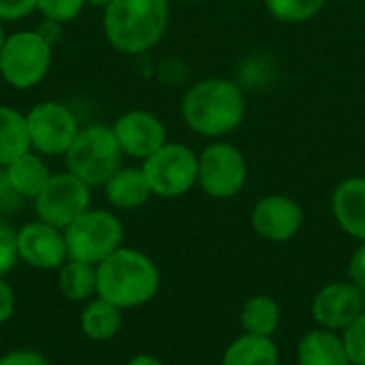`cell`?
<instances>
[{"mask_svg":"<svg viewBox=\"0 0 365 365\" xmlns=\"http://www.w3.org/2000/svg\"><path fill=\"white\" fill-rule=\"evenodd\" d=\"M186 126L207 139L233 133L246 118L244 90L225 77H207L188 88L182 98Z\"/></svg>","mask_w":365,"mask_h":365,"instance_id":"6da1fadb","label":"cell"},{"mask_svg":"<svg viewBox=\"0 0 365 365\" xmlns=\"http://www.w3.org/2000/svg\"><path fill=\"white\" fill-rule=\"evenodd\" d=\"M158 289L160 272L156 263L135 248L122 246L96 265V297L120 310L152 302Z\"/></svg>","mask_w":365,"mask_h":365,"instance_id":"7a4b0ae2","label":"cell"},{"mask_svg":"<svg viewBox=\"0 0 365 365\" xmlns=\"http://www.w3.org/2000/svg\"><path fill=\"white\" fill-rule=\"evenodd\" d=\"M169 28V0H113L103 11L107 43L126 56L156 47Z\"/></svg>","mask_w":365,"mask_h":365,"instance_id":"3957f363","label":"cell"},{"mask_svg":"<svg viewBox=\"0 0 365 365\" xmlns=\"http://www.w3.org/2000/svg\"><path fill=\"white\" fill-rule=\"evenodd\" d=\"M64 158L66 171L77 175L90 188H96L105 186V182L122 167L124 154L111 126L86 124L79 128Z\"/></svg>","mask_w":365,"mask_h":365,"instance_id":"277c9868","label":"cell"},{"mask_svg":"<svg viewBox=\"0 0 365 365\" xmlns=\"http://www.w3.org/2000/svg\"><path fill=\"white\" fill-rule=\"evenodd\" d=\"M53 43L38 30H17L6 36L0 51V79L13 90L36 88L51 71Z\"/></svg>","mask_w":365,"mask_h":365,"instance_id":"5b68a950","label":"cell"},{"mask_svg":"<svg viewBox=\"0 0 365 365\" xmlns=\"http://www.w3.org/2000/svg\"><path fill=\"white\" fill-rule=\"evenodd\" d=\"M68 259L98 265L124 242V227L120 218L107 210H86L64 229Z\"/></svg>","mask_w":365,"mask_h":365,"instance_id":"8992f818","label":"cell"},{"mask_svg":"<svg viewBox=\"0 0 365 365\" xmlns=\"http://www.w3.org/2000/svg\"><path fill=\"white\" fill-rule=\"evenodd\" d=\"M152 195L163 199L182 197L195 188L199 178V154L186 143L167 141L141 165Z\"/></svg>","mask_w":365,"mask_h":365,"instance_id":"52a82bcc","label":"cell"},{"mask_svg":"<svg viewBox=\"0 0 365 365\" xmlns=\"http://www.w3.org/2000/svg\"><path fill=\"white\" fill-rule=\"evenodd\" d=\"M30 145L41 156H64L79 133L75 111L60 101H41L26 111Z\"/></svg>","mask_w":365,"mask_h":365,"instance_id":"ba28073f","label":"cell"},{"mask_svg":"<svg viewBox=\"0 0 365 365\" xmlns=\"http://www.w3.org/2000/svg\"><path fill=\"white\" fill-rule=\"evenodd\" d=\"M248 165L242 150L229 141H212L199 154V188L212 199H231L242 192Z\"/></svg>","mask_w":365,"mask_h":365,"instance_id":"9c48e42d","label":"cell"},{"mask_svg":"<svg viewBox=\"0 0 365 365\" xmlns=\"http://www.w3.org/2000/svg\"><path fill=\"white\" fill-rule=\"evenodd\" d=\"M90 186L71 171H60L51 173L49 182L34 199V212L38 220L64 231L75 218L90 210Z\"/></svg>","mask_w":365,"mask_h":365,"instance_id":"30bf717a","label":"cell"},{"mask_svg":"<svg viewBox=\"0 0 365 365\" xmlns=\"http://www.w3.org/2000/svg\"><path fill=\"white\" fill-rule=\"evenodd\" d=\"M111 128L122 154L141 163L167 143V128L163 120L145 109H130L118 115Z\"/></svg>","mask_w":365,"mask_h":365,"instance_id":"8fae6325","label":"cell"},{"mask_svg":"<svg viewBox=\"0 0 365 365\" xmlns=\"http://www.w3.org/2000/svg\"><path fill=\"white\" fill-rule=\"evenodd\" d=\"M17 255L34 269H60L68 259L64 231L43 220L26 222L17 231Z\"/></svg>","mask_w":365,"mask_h":365,"instance_id":"7c38bea8","label":"cell"},{"mask_svg":"<svg viewBox=\"0 0 365 365\" xmlns=\"http://www.w3.org/2000/svg\"><path fill=\"white\" fill-rule=\"evenodd\" d=\"M365 312V293L353 282H331L312 302L314 321L329 331H344Z\"/></svg>","mask_w":365,"mask_h":365,"instance_id":"4fadbf2b","label":"cell"},{"mask_svg":"<svg viewBox=\"0 0 365 365\" xmlns=\"http://www.w3.org/2000/svg\"><path fill=\"white\" fill-rule=\"evenodd\" d=\"M304 222L302 205L287 195H267L252 207V229L267 242L293 240Z\"/></svg>","mask_w":365,"mask_h":365,"instance_id":"5bb4252c","label":"cell"},{"mask_svg":"<svg viewBox=\"0 0 365 365\" xmlns=\"http://www.w3.org/2000/svg\"><path fill=\"white\" fill-rule=\"evenodd\" d=\"M331 212L346 235L365 242V178H346L336 186Z\"/></svg>","mask_w":365,"mask_h":365,"instance_id":"9a60e30c","label":"cell"},{"mask_svg":"<svg viewBox=\"0 0 365 365\" xmlns=\"http://www.w3.org/2000/svg\"><path fill=\"white\" fill-rule=\"evenodd\" d=\"M107 201L115 210H137L152 197L141 167H120L103 186Z\"/></svg>","mask_w":365,"mask_h":365,"instance_id":"2e32d148","label":"cell"},{"mask_svg":"<svg viewBox=\"0 0 365 365\" xmlns=\"http://www.w3.org/2000/svg\"><path fill=\"white\" fill-rule=\"evenodd\" d=\"M4 175L21 199L34 201L38 192L45 188V184L49 182L51 171H49V165L45 163V156L30 150L21 154L17 160H13L11 165H6Z\"/></svg>","mask_w":365,"mask_h":365,"instance_id":"e0dca14e","label":"cell"},{"mask_svg":"<svg viewBox=\"0 0 365 365\" xmlns=\"http://www.w3.org/2000/svg\"><path fill=\"white\" fill-rule=\"evenodd\" d=\"M299 365H351L342 336L329 329L308 331L297 346Z\"/></svg>","mask_w":365,"mask_h":365,"instance_id":"ac0fdd59","label":"cell"},{"mask_svg":"<svg viewBox=\"0 0 365 365\" xmlns=\"http://www.w3.org/2000/svg\"><path fill=\"white\" fill-rule=\"evenodd\" d=\"M30 135L26 113L15 107L0 105V169L30 152Z\"/></svg>","mask_w":365,"mask_h":365,"instance_id":"d6986e66","label":"cell"},{"mask_svg":"<svg viewBox=\"0 0 365 365\" xmlns=\"http://www.w3.org/2000/svg\"><path fill=\"white\" fill-rule=\"evenodd\" d=\"M280 364V351L274 342V338L265 336H252L244 334L235 338L225 355L222 365H278Z\"/></svg>","mask_w":365,"mask_h":365,"instance_id":"ffe728a7","label":"cell"},{"mask_svg":"<svg viewBox=\"0 0 365 365\" xmlns=\"http://www.w3.org/2000/svg\"><path fill=\"white\" fill-rule=\"evenodd\" d=\"M122 327V310L101 297L92 299L81 312V331L94 342H107Z\"/></svg>","mask_w":365,"mask_h":365,"instance_id":"44dd1931","label":"cell"},{"mask_svg":"<svg viewBox=\"0 0 365 365\" xmlns=\"http://www.w3.org/2000/svg\"><path fill=\"white\" fill-rule=\"evenodd\" d=\"M282 321V310L278 302L269 295H255L250 297L240 314V323L246 334L272 338Z\"/></svg>","mask_w":365,"mask_h":365,"instance_id":"7402d4cb","label":"cell"},{"mask_svg":"<svg viewBox=\"0 0 365 365\" xmlns=\"http://www.w3.org/2000/svg\"><path fill=\"white\" fill-rule=\"evenodd\" d=\"M58 289L68 302H83L96 295V265L66 259L58 269Z\"/></svg>","mask_w":365,"mask_h":365,"instance_id":"603a6c76","label":"cell"},{"mask_svg":"<svg viewBox=\"0 0 365 365\" xmlns=\"http://www.w3.org/2000/svg\"><path fill=\"white\" fill-rule=\"evenodd\" d=\"M267 13L284 24H302L319 15L325 0H263Z\"/></svg>","mask_w":365,"mask_h":365,"instance_id":"cb8c5ba5","label":"cell"},{"mask_svg":"<svg viewBox=\"0 0 365 365\" xmlns=\"http://www.w3.org/2000/svg\"><path fill=\"white\" fill-rule=\"evenodd\" d=\"M86 9V0H36V13L45 21L66 26L73 24Z\"/></svg>","mask_w":365,"mask_h":365,"instance_id":"d4e9b609","label":"cell"},{"mask_svg":"<svg viewBox=\"0 0 365 365\" xmlns=\"http://www.w3.org/2000/svg\"><path fill=\"white\" fill-rule=\"evenodd\" d=\"M342 342L351 365H365V312L342 331Z\"/></svg>","mask_w":365,"mask_h":365,"instance_id":"484cf974","label":"cell"},{"mask_svg":"<svg viewBox=\"0 0 365 365\" xmlns=\"http://www.w3.org/2000/svg\"><path fill=\"white\" fill-rule=\"evenodd\" d=\"M17 261V231L9 222L0 220V278H4Z\"/></svg>","mask_w":365,"mask_h":365,"instance_id":"4316f807","label":"cell"},{"mask_svg":"<svg viewBox=\"0 0 365 365\" xmlns=\"http://www.w3.org/2000/svg\"><path fill=\"white\" fill-rule=\"evenodd\" d=\"M36 13V0H0V21H21Z\"/></svg>","mask_w":365,"mask_h":365,"instance_id":"83f0119b","label":"cell"},{"mask_svg":"<svg viewBox=\"0 0 365 365\" xmlns=\"http://www.w3.org/2000/svg\"><path fill=\"white\" fill-rule=\"evenodd\" d=\"M21 201L24 199L9 184V180L4 175V169H0V214H11V212L19 210Z\"/></svg>","mask_w":365,"mask_h":365,"instance_id":"f1b7e54d","label":"cell"},{"mask_svg":"<svg viewBox=\"0 0 365 365\" xmlns=\"http://www.w3.org/2000/svg\"><path fill=\"white\" fill-rule=\"evenodd\" d=\"M349 276L355 287H359L365 293V242L353 252L349 263Z\"/></svg>","mask_w":365,"mask_h":365,"instance_id":"f546056e","label":"cell"},{"mask_svg":"<svg viewBox=\"0 0 365 365\" xmlns=\"http://www.w3.org/2000/svg\"><path fill=\"white\" fill-rule=\"evenodd\" d=\"M0 365H49L47 359L36 351H13L0 357Z\"/></svg>","mask_w":365,"mask_h":365,"instance_id":"4dcf8cb0","label":"cell"},{"mask_svg":"<svg viewBox=\"0 0 365 365\" xmlns=\"http://www.w3.org/2000/svg\"><path fill=\"white\" fill-rule=\"evenodd\" d=\"M15 312V293L9 287V282H4V278H0V325L6 323Z\"/></svg>","mask_w":365,"mask_h":365,"instance_id":"1f68e13d","label":"cell"},{"mask_svg":"<svg viewBox=\"0 0 365 365\" xmlns=\"http://www.w3.org/2000/svg\"><path fill=\"white\" fill-rule=\"evenodd\" d=\"M126 365H165L154 355H135Z\"/></svg>","mask_w":365,"mask_h":365,"instance_id":"d6a6232c","label":"cell"},{"mask_svg":"<svg viewBox=\"0 0 365 365\" xmlns=\"http://www.w3.org/2000/svg\"><path fill=\"white\" fill-rule=\"evenodd\" d=\"M113 0H86V4H90V6H96V9H107L109 4H111Z\"/></svg>","mask_w":365,"mask_h":365,"instance_id":"836d02e7","label":"cell"},{"mask_svg":"<svg viewBox=\"0 0 365 365\" xmlns=\"http://www.w3.org/2000/svg\"><path fill=\"white\" fill-rule=\"evenodd\" d=\"M6 32H4V21H0V51H2V45H4V41H6Z\"/></svg>","mask_w":365,"mask_h":365,"instance_id":"e575fe53","label":"cell"}]
</instances>
